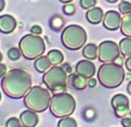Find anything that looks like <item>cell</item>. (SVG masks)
I'll list each match as a JSON object with an SVG mask.
<instances>
[{"mask_svg": "<svg viewBox=\"0 0 131 127\" xmlns=\"http://www.w3.org/2000/svg\"><path fill=\"white\" fill-rule=\"evenodd\" d=\"M7 56H8V58H9L10 60H14V61L19 60L21 57H23L20 47H10V49L8 50V52H7Z\"/></svg>", "mask_w": 131, "mask_h": 127, "instance_id": "cell-23", "label": "cell"}, {"mask_svg": "<svg viewBox=\"0 0 131 127\" xmlns=\"http://www.w3.org/2000/svg\"><path fill=\"white\" fill-rule=\"evenodd\" d=\"M102 23H103V27L106 29L110 30V31L118 30L121 28V23H122L121 13L116 12V10H108L104 14Z\"/></svg>", "mask_w": 131, "mask_h": 127, "instance_id": "cell-10", "label": "cell"}, {"mask_svg": "<svg viewBox=\"0 0 131 127\" xmlns=\"http://www.w3.org/2000/svg\"><path fill=\"white\" fill-rule=\"evenodd\" d=\"M17 26L16 20L12 16V15H1L0 16V32L3 34H10L15 30Z\"/></svg>", "mask_w": 131, "mask_h": 127, "instance_id": "cell-12", "label": "cell"}, {"mask_svg": "<svg viewBox=\"0 0 131 127\" xmlns=\"http://www.w3.org/2000/svg\"><path fill=\"white\" fill-rule=\"evenodd\" d=\"M69 82L72 88L77 89V90H84L86 87H88V79L79 75V74H70Z\"/></svg>", "mask_w": 131, "mask_h": 127, "instance_id": "cell-15", "label": "cell"}, {"mask_svg": "<svg viewBox=\"0 0 131 127\" xmlns=\"http://www.w3.org/2000/svg\"><path fill=\"white\" fill-rule=\"evenodd\" d=\"M3 61V54H1V52H0V62Z\"/></svg>", "mask_w": 131, "mask_h": 127, "instance_id": "cell-39", "label": "cell"}, {"mask_svg": "<svg viewBox=\"0 0 131 127\" xmlns=\"http://www.w3.org/2000/svg\"><path fill=\"white\" fill-rule=\"evenodd\" d=\"M62 43L66 49L75 51L85 46L87 41L86 30L78 24H70L62 31Z\"/></svg>", "mask_w": 131, "mask_h": 127, "instance_id": "cell-6", "label": "cell"}, {"mask_svg": "<svg viewBox=\"0 0 131 127\" xmlns=\"http://www.w3.org/2000/svg\"><path fill=\"white\" fill-rule=\"evenodd\" d=\"M118 10L121 14H129V13H131V3H129V1H121L118 5Z\"/></svg>", "mask_w": 131, "mask_h": 127, "instance_id": "cell-24", "label": "cell"}, {"mask_svg": "<svg viewBox=\"0 0 131 127\" xmlns=\"http://www.w3.org/2000/svg\"><path fill=\"white\" fill-rule=\"evenodd\" d=\"M122 125L124 127H131V118H123L122 119Z\"/></svg>", "mask_w": 131, "mask_h": 127, "instance_id": "cell-30", "label": "cell"}, {"mask_svg": "<svg viewBox=\"0 0 131 127\" xmlns=\"http://www.w3.org/2000/svg\"><path fill=\"white\" fill-rule=\"evenodd\" d=\"M119 46L113 41H104L97 47V58L102 64L115 62L119 58Z\"/></svg>", "mask_w": 131, "mask_h": 127, "instance_id": "cell-8", "label": "cell"}, {"mask_svg": "<svg viewBox=\"0 0 131 127\" xmlns=\"http://www.w3.org/2000/svg\"><path fill=\"white\" fill-rule=\"evenodd\" d=\"M49 110L57 118L70 117L75 110V99L71 94L64 91L54 93L53 96H51Z\"/></svg>", "mask_w": 131, "mask_h": 127, "instance_id": "cell-4", "label": "cell"}, {"mask_svg": "<svg viewBox=\"0 0 131 127\" xmlns=\"http://www.w3.org/2000/svg\"><path fill=\"white\" fill-rule=\"evenodd\" d=\"M20 121L23 127H35L38 124V116L37 112L32 110H27L22 111L20 115Z\"/></svg>", "mask_w": 131, "mask_h": 127, "instance_id": "cell-13", "label": "cell"}, {"mask_svg": "<svg viewBox=\"0 0 131 127\" xmlns=\"http://www.w3.org/2000/svg\"><path fill=\"white\" fill-rule=\"evenodd\" d=\"M97 47L94 43H89L86 44L82 47V56L88 60H94L97 58Z\"/></svg>", "mask_w": 131, "mask_h": 127, "instance_id": "cell-17", "label": "cell"}, {"mask_svg": "<svg viewBox=\"0 0 131 127\" xmlns=\"http://www.w3.org/2000/svg\"><path fill=\"white\" fill-rule=\"evenodd\" d=\"M7 73V67H6L5 64H1L0 62V78H4Z\"/></svg>", "mask_w": 131, "mask_h": 127, "instance_id": "cell-29", "label": "cell"}, {"mask_svg": "<svg viewBox=\"0 0 131 127\" xmlns=\"http://www.w3.org/2000/svg\"><path fill=\"white\" fill-rule=\"evenodd\" d=\"M0 100H1V93H0Z\"/></svg>", "mask_w": 131, "mask_h": 127, "instance_id": "cell-40", "label": "cell"}, {"mask_svg": "<svg viewBox=\"0 0 131 127\" xmlns=\"http://www.w3.org/2000/svg\"><path fill=\"white\" fill-rule=\"evenodd\" d=\"M126 90H128V93L131 95V80L129 81V83H128V87H126Z\"/></svg>", "mask_w": 131, "mask_h": 127, "instance_id": "cell-35", "label": "cell"}, {"mask_svg": "<svg viewBox=\"0 0 131 127\" xmlns=\"http://www.w3.org/2000/svg\"><path fill=\"white\" fill-rule=\"evenodd\" d=\"M5 0H0V12L1 10H4V8H5Z\"/></svg>", "mask_w": 131, "mask_h": 127, "instance_id": "cell-34", "label": "cell"}, {"mask_svg": "<svg viewBox=\"0 0 131 127\" xmlns=\"http://www.w3.org/2000/svg\"><path fill=\"white\" fill-rule=\"evenodd\" d=\"M121 32L125 37H131V13H129V14L124 15V17H122Z\"/></svg>", "mask_w": 131, "mask_h": 127, "instance_id": "cell-19", "label": "cell"}, {"mask_svg": "<svg viewBox=\"0 0 131 127\" xmlns=\"http://www.w3.org/2000/svg\"><path fill=\"white\" fill-rule=\"evenodd\" d=\"M30 34H34V35H41L42 34V28L40 27V26H32L31 28H30Z\"/></svg>", "mask_w": 131, "mask_h": 127, "instance_id": "cell-28", "label": "cell"}, {"mask_svg": "<svg viewBox=\"0 0 131 127\" xmlns=\"http://www.w3.org/2000/svg\"><path fill=\"white\" fill-rule=\"evenodd\" d=\"M119 51L123 57H130L131 56V37H126V38L121 39L119 42Z\"/></svg>", "mask_w": 131, "mask_h": 127, "instance_id": "cell-20", "label": "cell"}, {"mask_svg": "<svg viewBox=\"0 0 131 127\" xmlns=\"http://www.w3.org/2000/svg\"><path fill=\"white\" fill-rule=\"evenodd\" d=\"M96 82H97V80H95L94 78L88 79V87H91V88H94V87L96 86Z\"/></svg>", "mask_w": 131, "mask_h": 127, "instance_id": "cell-31", "label": "cell"}, {"mask_svg": "<svg viewBox=\"0 0 131 127\" xmlns=\"http://www.w3.org/2000/svg\"><path fill=\"white\" fill-rule=\"evenodd\" d=\"M34 66H35V69H36L38 73H45L52 65H51V62H50V60H49L48 57L41 56L40 58L35 59Z\"/></svg>", "mask_w": 131, "mask_h": 127, "instance_id": "cell-16", "label": "cell"}, {"mask_svg": "<svg viewBox=\"0 0 131 127\" xmlns=\"http://www.w3.org/2000/svg\"><path fill=\"white\" fill-rule=\"evenodd\" d=\"M32 84L31 75L26 69L13 68L6 73L1 81L4 93L10 98L19 99L26 96Z\"/></svg>", "mask_w": 131, "mask_h": 127, "instance_id": "cell-1", "label": "cell"}, {"mask_svg": "<svg viewBox=\"0 0 131 127\" xmlns=\"http://www.w3.org/2000/svg\"><path fill=\"white\" fill-rule=\"evenodd\" d=\"M19 47L22 52V56L28 60H34V59L40 58L45 52L44 39L40 35L34 34L25 35L20 39Z\"/></svg>", "mask_w": 131, "mask_h": 127, "instance_id": "cell-5", "label": "cell"}, {"mask_svg": "<svg viewBox=\"0 0 131 127\" xmlns=\"http://www.w3.org/2000/svg\"><path fill=\"white\" fill-rule=\"evenodd\" d=\"M95 65L93 64L92 60H80L79 62L75 65V73L79 75L84 76L86 79H91L95 75Z\"/></svg>", "mask_w": 131, "mask_h": 127, "instance_id": "cell-11", "label": "cell"}, {"mask_svg": "<svg viewBox=\"0 0 131 127\" xmlns=\"http://www.w3.org/2000/svg\"><path fill=\"white\" fill-rule=\"evenodd\" d=\"M125 78H128L129 80H130V79H131V72H130V73H128V74H125Z\"/></svg>", "mask_w": 131, "mask_h": 127, "instance_id": "cell-38", "label": "cell"}, {"mask_svg": "<svg viewBox=\"0 0 131 127\" xmlns=\"http://www.w3.org/2000/svg\"><path fill=\"white\" fill-rule=\"evenodd\" d=\"M63 12L66 15H73L75 13V6L73 4H65L64 7H63Z\"/></svg>", "mask_w": 131, "mask_h": 127, "instance_id": "cell-27", "label": "cell"}, {"mask_svg": "<svg viewBox=\"0 0 131 127\" xmlns=\"http://www.w3.org/2000/svg\"><path fill=\"white\" fill-rule=\"evenodd\" d=\"M111 106L118 118H124L129 113V98L123 94H116L111 98Z\"/></svg>", "mask_w": 131, "mask_h": 127, "instance_id": "cell-9", "label": "cell"}, {"mask_svg": "<svg viewBox=\"0 0 131 127\" xmlns=\"http://www.w3.org/2000/svg\"><path fill=\"white\" fill-rule=\"evenodd\" d=\"M103 16V10L100 7H93L86 12V19L92 24H99L100 22H102Z\"/></svg>", "mask_w": 131, "mask_h": 127, "instance_id": "cell-14", "label": "cell"}, {"mask_svg": "<svg viewBox=\"0 0 131 127\" xmlns=\"http://www.w3.org/2000/svg\"><path fill=\"white\" fill-rule=\"evenodd\" d=\"M21 121L20 119H17L15 117H12L6 121V127H21Z\"/></svg>", "mask_w": 131, "mask_h": 127, "instance_id": "cell-26", "label": "cell"}, {"mask_svg": "<svg viewBox=\"0 0 131 127\" xmlns=\"http://www.w3.org/2000/svg\"><path fill=\"white\" fill-rule=\"evenodd\" d=\"M63 68H64L67 73H71L72 72V68H71V66H70L69 64H64V65H63Z\"/></svg>", "mask_w": 131, "mask_h": 127, "instance_id": "cell-33", "label": "cell"}, {"mask_svg": "<svg viewBox=\"0 0 131 127\" xmlns=\"http://www.w3.org/2000/svg\"><path fill=\"white\" fill-rule=\"evenodd\" d=\"M106 1H108V3H110V4H115V3H117L118 0H106Z\"/></svg>", "mask_w": 131, "mask_h": 127, "instance_id": "cell-37", "label": "cell"}, {"mask_svg": "<svg viewBox=\"0 0 131 127\" xmlns=\"http://www.w3.org/2000/svg\"><path fill=\"white\" fill-rule=\"evenodd\" d=\"M124 79H125V72L122 65L117 62L102 64V66H100L97 71V81L103 87L109 89L121 86Z\"/></svg>", "mask_w": 131, "mask_h": 127, "instance_id": "cell-2", "label": "cell"}, {"mask_svg": "<svg viewBox=\"0 0 131 127\" xmlns=\"http://www.w3.org/2000/svg\"><path fill=\"white\" fill-rule=\"evenodd\" d=\"M50 27L54 31H59L60 29H63V27H64V20H63V17L59 16V15L52 16L51 20H50Z\"/></svg>", "mask_w": 131, "mask_h": 127, "instance_id": "cell-21", "label": "cell"}, {"mask_svg": "<svg viewBox=\"0 0 131 127\" xmlns=\"http://www.w3.org/2000/svg\"><path fill=\"white\" fill-rule=\"evenodd\" d=\"M67 72L63 66H51L43 75V82L49 90L53 93H62L66 89Z\"/></svg>", "mask_w": 131, "mask_h": 127, "instance_id": "cell-7", "label": "cell"}, {"mask_svg": "<svg viewBox=\"0 0 131 127\" xmlns=\"http://www.w3.org/2000/svg\"><path fill=\"white\" fill-rule=\"evenodd\" d=\"M96 3H97L96 0H80V6H81V8L88 10L91 8L95 7Z\"/></svg>", "mask_w": 131, "mask_h": 127, "instance_id": "cell-25", "label": "cell"}, {"mask_svg": "<svg viewBox=\"0 0 131 127\" xmlns=\"http://www.w3.org/2000/svg\"><path fill=\"white\" fill-rule=\"evenodd\" d=\"M125 67H126V69H128L129 72H131V56L126 58V60H125Z\"/></svg>", "mask_w": 131, "mask_h": 127, "instance_id": "cell-32", "label": "cell"}, {"mask_svg": "<svg viewBox=\"0 0 131 127\" xmlns=\"http://www.w3.org/2000/svg\"><path fill=\"white\" fill-rule=\"evenodd\" d=\"M58 127H78V124L74 118L64 117L60 118V120L58 121Z\"/></svg>", "mask_w": 131, "mask_h": 127, "instance_id": "cell-22", "label": "cell"}, {"mask_svg": "<svg viewBox=\"0 0 131 127\" xmlns=\"http://www.w3.org/2000/svg\"><path fill=\"white\" fill-rule=\"evenodd\" d=\"M47 57L49 58L52 66H59L60 64L64 61V54L59 50H50L48 52Z\"/></svg>", "mask_w": 131, "mask_h": 127, "instance_id": "cell-18", "label": "cell"}, {"mask_svg": "<svg viewBox=\"0 0 131 127\" xmlns=\"http://www.w3.org/2000/svg\"><path fill=\"white\" fill-rule=\"evenodd\" d=\"M59 1H60V3H63V4L65 5V4H71L73 0H59Z\"/></svg>", "mask_w": 131, "mask_h": 127, "instance_id": "cell-36", "label": "cell"}, {"mask_svg": "<svg viewBox=\"0 0 131 127\" xmlns=\"http://www.w3.org/2000/svg\"><path fill=\"white\" fill-rule=\"evenodd\" d=\"M50 100H51V95L47 88L34 86L23 97V104L27 109L38 113L44 112L47 109H49Z\"/></svg>", "mask_w": 131, "mask_h": 127, "instance_id": "cell-3", "label": "cell"}]
</instances>
